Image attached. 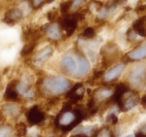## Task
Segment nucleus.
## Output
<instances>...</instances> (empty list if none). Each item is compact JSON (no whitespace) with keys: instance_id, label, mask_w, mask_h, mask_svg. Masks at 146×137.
Instances as JSON below:
<instances>
[{"instance_id":"1","label":"nucleus","mask_w":146,"mask_h":137,"mask_svg":"<svg viewBox=\"0 0 146 137\" xmlns=\"http://www.w3.org/2000/svg\"><path fill=\"white\" fill-rule=\"evenodd\" d=\"M69 80L60 76H48L42 81V89L47 95L56 96L66 93L70 89Z\"/></svg>"},{"instance_id":"2","label":"nucleus","mask_w":146,"mask_h":137,"mask_svg":"<svg viewBox=\"0 0 146 137\" xmlns=\"http://www.w3.org/2000/svg\"><path fill=\"white\" fill-rule=\"evenodd\" d=\"M84 17L85 16L83 13L65 14L58 19V25L60 28V30L64 29L66 31V37H70L76 30L78 21L83 20Z\"/></svg>"},{"instance_id":"3","label":"nucleus","mask_w":146,"mask_h":137,"mask_svg":"<svg viewBox=\"0 0 146 137\" xmlns=\"http://www.w3.org/2000/svg\"><path fill=\"white\" fill-rule=\"evenodd\" d=\"M25 117L30 126H37L45 120L46 114L40 109L38 105H34L27 111Z\"/></svg>"},{"instance_id":"4","label":"nucleus","mask_w":146,"mask_h":137,"mask_svg":"<svg viewBox=\"0 0 146 137\" xmlns=\"http://www.w3.org/2000/svg\"><path fill=\"white\" fill-rule=\"evenodd\" d=\"M90 71V62L88 61L83 54L79 53L77 56V69L74 74L75 78H83Z\"/></svg>"},{"instance_id":"5","label":"nucleus","mask_w":146,"mask_h":137,"mask_svg":"<svg viewBox=\"0 0 146 137\" xmlns=\"http://www.w3.org/2000/svg\"><path fill=\"white\" fill-rule=\"evenodd\" d=\"M53 53H54V50L52 47H46V48L42 49L41 51H39L34 56V58H33L34 64L37 66H42L51 58Z\"/></svg>"},{"instance_id":"6","label":"nucleus","mask_w":146,"mask_h":137,"mask_svg":"<svg viewBox=\"0 0 146 137\" xmlns=\"http://www.w3.org/2000/svg\"><path fill=\"white\" fill-rule=\"evenodd\" d=\"M125 69V63H120L116 66L112 67L111 69H109L107 72H105L104 74V81L105 82H112L114 80L118 79L121 76V74L123 73Z\"/></svg>"},{"instance_id":"7","label":"nucleus","mask_w":146,"mask_h":137,"mask_svg":"<svg viewBox=\"0 0 146 137\" xmlns=\"http://www.w3.org/2000/svg\"><path fill=\"white\" fill-rule=\"evenodd\" d=\"M60 66H62L63 71H65V73H67V74H73L74 72H76L77 69L76 60L71 56H65L60 61Z\"/></svg>"},{"instance_id":"8","label":"nucleus","mask_w":146,"mask_h":137,"mask_svg":"<svg viewBox=\"0 0 146 137\" xmlns=\"http://www.w3.org/2000/svg\"><path fill=\"white\" fill-rule=\"evenodd\" d=\"M145 70L144 67H137L133 69L129 74V82L135 86H140V83H144Z\"/></svg>"},{"instance_id":"9","label":"nucleus","mask_w":146,"mask_h":137,"mask_svg":"<svg viewBox=\"0 0 146 137\" xmlns=\"http://www.w3.org/2000/svg\"><path fill=\"white\" fill-rule=\"evenodd\" d=\"M139 96L136 91H131V95H129L125 100L122 101V104H123V107H122V111H129L133 108H135L136 105L139 103Z\"/></svg>"},{"instance_id":"10","label":"nucleus","mask_w":146,"mask_h":137,"mask_svg":"<svg viewBox=\"0 0 146 137\" xmlns=\"http://www.w3.org/2000/svg\"><path fill=\"white\" fill-rule=\"evenodd\" d=\"M43 30L52 40H60L62 38V30L56 23L46 24V26H43Z\"/></svg>"},{"instance_id":"11","label":"nucleus","mask_w":146,"mask_h":137,"mask_svg":"<svg viewBox=\"0 0 146 137\" xmlns=\"http://www.w3.org/2000/svg\"><path fill=\"white\" fill-rule=\"evenodd\" d=\"M129 61L131 60H140L145 58L146 56V50H145V43H142L141 46L135 49L133 51L129 52L128 55H126Z\"/></svg>"},{"instance_id":"12","label":"nucleus","mask_w":146,"mask_h":137,"mask_svg":"<svg viewBox=\"0 0 146 137\" xmlns=\"http://www.w3.org/2000/svg\"><path fill=\"white\" fill-rule=\"evenodd\" d=\"M131 29H133V32H135L136 34L140 35L142 37H145V16L140 17L139 19L135 21V23H133V26H131Z\"/></svg>"},{"instance_id":"13","label":"nucleus","mask_w":146,"mask_h":137,"mask_svg":"<svg viewBox=\"0 0 146 137\" xmlns=\"http://www.w3.org/2000/svg\"><path fill=\"white\" fill-rule=\"evenodd\" d=\"M5 17L8 19H10V20H12L13 22L17 23L23 18V14L19 9H10L9 11L6 12Z\"/></svg>"},{"instance_id":"14","label":"nucleus","mask_w":146,"mask_h":137,"mask_svg":"<svg viewBox=\"0 0 146 137\" xmlns=\"http://www.w3.org/2000/svg\"><path fill=\"white\" fill-rule=\"evenodd\" d=\"M96 126H80L78 128L75 130L74 134H84L86 136H89V135H92L96 131Z\"/></svg>"},{"instance_id":"15","label":"nucleus","mask_w":146,"mask_h":137,"mask_svg":"<svg viewBox=\"0 0 146 137\" xmlns=\"http://www.w3.org/2000/svg\"><path fill=\"white\" fill-rule=\"evenodd\" d=\"M93 137H116L111 129L108 126H104L101 129H96V131L94 133Z\"/></svg>"},{"instance_id":"16","label":"nucleus","mask_w":146,"mask_h":137,"mask_svg":"<svg viewBox=\"0 0 146 137\" xmlns=\"http://www.w3.org/2000/svg\"><path fill=\"white\" fill-rule=\"evenodd\" d=\"M4 99L8 101H17L19 99V93L15 89H6L4 93Z\"/></svg>"},{"instance_id":"17","label":"nucleus","mask_w":146,"mask_h":137,"mask_svg":"<svg viewBox=\"0 0 146 137\" xmlns=\"http://www.w3.org/2000/svg\"><path fill=\"white\" fill-rule=\"evenodd\" d=\"M36 45H37V43H32V42L27 43V44L25 45V46H23V48L22 49L20 55L22 56H27L28 55H30V54H31L32 52L34 51Z\"/></svg>"},{"instance_id":"18","label":"nucleus","mask_w":146,"mask_h":137,"mask_svg":"<svg viewBox=\"0 0 146 137\" xmlns=\"http://www.w3.org/2000/svg\"><path fill=\"white\" fill-rule=\"evenodd\" d=\"M5 109H6V112L13 118L17 117V116L20 114V108H19V106L17 104H15V103L6 105Z\"/></svg>"},{"instance_id":"19","label":"nucleus","mask_w":146,"mask_h":137,"mask_svg":"<svg viewBox=\"0 0 146 137\" xmlns=\"http://www.w3.org/2000/svg\"><path fill=\"white\" fill-rule=\"evenodd\" d=\"M110 95H111L110 89H108L106 88H101L100 89H98V91H96V97L98 99L110 97Z\"/></svg>"},{"instance_id":"20","label":"nucleus","mask_w":146,"mask_h":137,"mask_svg":"<svg viewBox=\"0 0 146 137\" xmlns=\"http://www.w3.org/2000/svg\"><path fill=\"white\" fill-rule=\"evenodd\" d=\"M16 130H17V133H18L19 137L25 136L27 131V126H25L23 122H19V124H16Z\"/></svg>"},{"instance_id":"21","label":"nucleus","mask_w":146,"mask_h":137,"mask_svg":"<svg viewBox=\"0 0 146 137\" xmlns=\"http://www.w3.org/2000/svg\"><path fill=\"white\" fill-rule=\"evenodd\" d=\"M82 36L85 37V38H88V39H91V38H94L96 36V31L93 27H87L86 29L82 32Z\"/></svg>"},{"instance_id":"22","label":"nucleus","mask_w":146,"mask_h":137,"mask_svg":"<svg viewBox=\"0 0 146 137\" xmlns=\"http://www.w3.org/2000/svg\"><path fill=\"white\" fill-rule=\"evenodd\" d=\"M82 87H83V84H82V83H77V84H75L74 86H73L72 88L70 89L66 93H65V98L67 99L70 95H72L73 93H77V91H78L79 89H81Z\"/></svg>"},{"instance_id":"23","label":"nucleus","mask_w":146,"mask_h":137,"mask_svg":"<svg viewBox=\"0 0 146 137\" xmlns=\"http://www.w3.org/2000/svg\"><path fill=\"white\" fill-rule=\"evenodd\" d=\"M72 4H73V1H66V2H63V3L60 4V12H62L63 15L67 14L68 10H69V9L72 7Z\"/></svg>"},{"instance_id":"24","label":"nucleus","mask_w":146,"mask_h":137,"mask_svg":"<svg viewBox=\"0 0 146 137\" xmlns=\"http://www.w3.org/2000/svg\"><path fill=\"white\" fill-rule=\"evenodd\" d=\"M12 132V127L10 126H3L0 127V137H7Z\"/></svg>"},{"instance_id":"25","label":"nucleus","mask_w":146,"mask_h":137,"mask_svg":"<svg viewBox=\"0 0 146 137\" xmlns=\"http://www.w3.org/2000/svg\"><path fill=\"white\" fill-rule=\"evenodd\" d=\"M56 18H58V10H56V9H52V10L49 11L48 14H47V19H48V21L51 23L55 22Z\"/></svg>"},{"instance_id":"26","label":"nucleus","mask_w":146,"mask_h":137,"mask_svg":"<svg viewBox=\"0 0 146 137\" xmlns=\"http://www.w3.org/2000/svg\"><path fill=\"white\" fill-rule=\"evenodd\" d=\"M106 122H111V124H113V126H115V124L118 122V118H117V116L115 114H113V113H111V114H109V116H107V120Z\"/></svg>"},{"instance_id":"27","label":"nucleus","mask_w":146,"mask_h":137,"mask_svg":"<svg viewBox=\"0 0 146 137\" xmlns=\"http://www.w3.org/2000/svg\"><path fill=\"white\" fill-rule=\"evenodd\" d=\"M30 4H31L33 9H38L43 6L44 4H46V1H42V0H40V1H30Z\"/></svg>"},{"instance_id":"28","label":"nucleus","mask_w":146,"mask_h":137,"mask_svg":"<svg viewBox=\"0 0 146 137\" xmlns=\"http://www.w3.org/2000/svg\"><path fill=\"white\" fill-rule=\"evenodd\" d=\"M103 74H104V72H103L102 70H95L93 73V79H95V80L100 79Z\"/></svg>"},{"instance_id":"29","label":"nucleus","mask_w":146,"mask_h":137,"mask_svg":"<svg viewBox=\"0 0 146 137\" xmlns=\"http://www.w3.org/2000/svg\"><path fill=\"white\" fill-rule=\"evenodd\" d=\"M2 22L5 23H7V24H9V25H11V26H12V25H14V24H15V23H16L15 22H13V21H12V20H10V19L6 18V17H4V18L2 19Z\"/></svg>"},{"instance_id":"30","label":"nucleus","mask_w":146,"mask_h":137,"mask_svg":"<svg viewBox=\"0 0 146 137\" xmlns=\"http://www.w3.org/2000/svg\"><path fill=\"white\" fill-rule=\"evenodd\" d=\"M136 12L137 13H141V12H144V10H145V5H139V6H137L136 7Z\"/></svg>"},{"instance_id":"31","label":"nucleus","mask_w":146,"mask_h":137,"mask_svg":"<svg viewBox=\"0 0 146 137\" xmlns=\"http://www.w3.org/2000/svg\"><path fill=\"white\" fill-rule=\"evenodd\" d=\"M135 137H146V135H145V133L144 132H142V131H137L135 133Z\"/></svg>"},{"instance_id":"32","label":"nucleus","mask_w":146,"mask_h":137,"mask_svg":"<svg viewBox=\"0 0 146 137\" xmlns=\"http://www.w3.org/2000/svg\"><path fill=\"white\" fill-rule=\"evenodd\" d=\"M141 105L143 106V108H145V105H146V95H143L142 99H141Z\"/></svg>"},{"instance_id":"33","label":"nucleus","mask_w":146,"mask_h":137,"mask_svg":"<svg viewBox=\"0 0 146 137\" xmlns=\"http://www.w3.org/2000/svg\"><path fill=\"white\" fill-rule=\"evenodd\" d=\"M4 120V116H3V114H2V112L0 111V122H2Z\"/></svg>"},{"instance_id":"34","label":"nucleus","mask_w":146,"mask_h":137,"mask_svg":"<svg viewBox=\"0 0 146 137\" xmlns=\"http://www.w3.org/2000/svg\"><path fill=\"white\" fill-rule=\"evenodd\" d=\"M125 137H133L131 135H128V136H125Z\"/></svg>"},{"instance_id":"35","label":"nucleus","mask_w":146,"mask_h":137,"mask_svg":"<svg viewBox=\"0 0 146 137\" xmlns=\"http://www.w3.org/2000/svg\"><path fill=\"white\" fill-rule=\"evenodd\" d=\"M36 137H41V136H40V135H37Z\"/></svg>"},{"instance_id":"36","label":"nucleus","mask_w":146,"mask_h":137,"mask_svg":"<svg viewBox=\"0 0 146 137\" xmlns=\"http://www.w3.org/2000/svg\"><path fill=\"white\" fill-rule=\"evenodd\" d=\"M11 137H18V136H11Z\"/></svg>"}]
</instances>
